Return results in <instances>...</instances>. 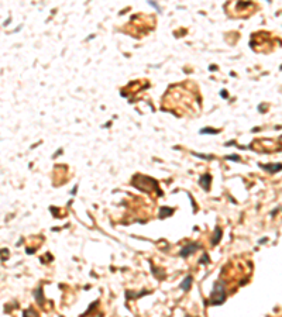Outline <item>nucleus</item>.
Returning <instances> with one entry per match:
<instances>
[{
	"label": "nucleus",
	"instance_id": "obj_1",
	"mask_svg": "<svg viewBox=\"0 0 282 317\" xmlns=\"http://www.w3.org/2000/svg\"><path fill=\"white\" fill-rule=\"evenodd\" d=\"M226 300V290H224V285L223 282H216L213 286V290L210 293V300L206 302V304H212V306H219Z\"/></svg>",
	"mask_w": 282,
	"mask_h": 317
},
{
	"label": "nucleus",
	"instance_id": "obj_2",
	"mask_svg": "<svg viewBox=\"0 0 282 317\" xmlns=\"http://www.w3.org/2000/svg\"><path fill=\"white\" fill-rule=\"evenodd\" d=\"M198 244L196 243H190V244H188L186 247H183L182 249H181V252H179V255L182 258H188L189 255H192L193 252H196V249H198Z\"/></svg>",
	"mask_w": 282,
	"mask_h": 317
},
{
	"label": "nucleus",
	"instance_id": "obj_3",
	"mask_svg": "<svg viewBox=\"0 0 282 317\" xmlns=\"http://www.w3.org/2000/svg\"><path fill=\"white\" fill-rule=\"evenodd\" d=\"M210 180H212V176L209 174H205L199 178V185H200L205 190H209V189H210Z\"/></svg>",
	"mask_w": 282,
	"mask_h": 317
},
{
	"label": "nucleus",
	"instance_id": "obj_4",
	"mask_svg": "<svg viewBox=\"0 0 282 317\" xmlns=\"http://www.w3.org/2000/svg\"><path fill=\"white\" fill-rule=\"evenodd\" d=\"M261 168H264L265 171H268V172H271V174H274V172H278L279 169H282V164H271V165H261Z\"/></svg>",
	"mask_w": 282,
	"mask_h": 317
},
{
	"label": "nucleus",
	"instance_id": "obj_5",
	"mask_svg": "<svg viewBox=\"0 0 282 317\" xmlns=\"http://www.w3.org/2000/svg\"><path fill=\"white\" fill-rule=\"evenodd\" d=\"M220 238H222V228L216 227L214 228V234H213V237H212V245H216L220 241Z\"/></svg>",
	"mask_w": 282,
	"mask_h": 317
},
{
	"label": "nucleus",
	"instance_id": "obj_6",
	"mask_svg": "<svg viewBox=\"0 0 282 317\" xmlns=\"http://www.w3.org/2000/svg\"><path fill=\"white\" fill-rule=\"evenodd\" d=\"M192 281H193L192 276L188 275V276L182 281V283H181V289H182V290H189V287H190V285H192Z\"/></svg>",
	"mask_w": 282,
	"mask_h": 317
},
{
	"label": "nucleus",
	"instance_id": "obj_7",
	"mask_svg": "<svg viewBox=\"0 0 282 317\" xmlns=\"http://www.w3.org/2000/svg\"><path fill=\"white\" fill-rule=\"evenodd\" d=\"M173 213V209L171 207H162L161 209V213H159V217H168Z\"/></svg>",
	"mask_w": 282,
	"mask_h": 317
},
{
	"label": "nucleus",
	"instance_id": "obj_8",
	"mask_svg": "<svg viewBox=\"0 0 282 317\" xmlns=\"http://www.w3.org/2000/svg\"><path fill=\"white\" fill-rule=\"evenodd\" d=\"M35 299H37V302L40 303V304H42V303H44V297H42V289H41V287H38V289H37V292H35Z\"/></svg>",
	"mask_w": 282,
	"mask_h": 317
},
{
	"label": "nucleus",
	"instance_id": "obj_9",
	"mask_svg": "<svg viewBox=\"0 0 282 317\" xmlns=\"http://www.w3.org/2000/svg\"><path fill=\"white\" fill-rule=\"evenodd\" d=\"M23 317H38V314H37L33 309H28V310H25V312L23 313Z\"/></svg>",
	"mask_w": 282,
	"mask_h": 317
},
{
	"label": "nucleus",
	"instance_id": "obj_10",
	"mask_svg": "<svg viewBox=\"0 0 282 317\" xmlns=\"http://www.w3.org/2000/svg\"><path fill=\"white\" fill-rule=\"evenodd\" d=\"M219 134V130H214V128H210V127H206V128H202L200 130V134Z\"/></svg>",
	"mask_w": 282,
	"mask_h": 317
},
{
	"label": "nucleus",
	"instance_id": "obj_11",
	"mask_svg": "<svg viewBox=\"0 0 282 317\" xmlns=\"http://www.w3.org/2000/svg\"><path fill=\"white\" fill-rule=\"evenodd\" d=\"M193 157H198V158H202V159H210L213 158L212 155H205V154H196V152H192Z\"/></svg>",
	"mask_w": 282,
	"mask_h": 317
},
{
	"label": "nucleus",
	"instance_id": "obj_12",
	"mask_svg": "<svg viewBox=\"0 0 282 317\" xmlns=\"http://www.w3.org/2000/svg\"><path fill=\"white\" fill-rule=\"evenodd\" d=\"M226 159H228V161H234V162H238V161H240V157H238V155H227Z\"/></svg>",
	"mask_w": 282,
	"mask_h": 317
},
{
	"label": "nucleus",
	"instance_id": "obj_13",
	"mask_svg": "<svg viewBox=\"0 0 282 317\" xmlns=\"http://www.w3.org/2000/svg\"><path fill=\"white\" fill-rule=\"evenodd\" d=\"M209 262V255L206 252L203 254V257L200 258V264H202V265H205V264H208Z\"/></svg>",
	"mask_w": 282,
	"mask_h": 317
},
{
	"label": "nucleus",
	"instance_id": "obj_14",
	"mask_svg": "<svg viewBox=\"0 0 282 317\" xmlns=\"http://www.w3.org/2000/svg\"><path fill=\"white\" fill-rule=\"evenodd\" d=\"M222 97H224V99L227 97V93H226V90H222Z\"/></svg>",
	"mask_w": 282,
	"mask_h": 317
},
{
	"label": "nucleus",
	"instance_id": "obj_15",
	"mask_svg": "<svg viewBox=\"0 0 282 317\" xmlns=\"http://www.w3.org/2000/svg\"><path fill=\"white\" fill-rule=\"evenodd\" d=\"M61 152H62V149H58V151H57V152H55V155H54V157H58V155H60Z\"/></svg>",
	"mask_w": 282,
	"mask_h": 317
},
{
	"label": "nucleus",
	"instance_id": "obj_16",
	"mask_svg": "<svg viewBox=\"0 0 282 317\" xmlns=\"http://www.w3.org/2000/svg\"><path fill=\"white\" fill-rule=\"evenodd\" d=\"M210 71H212V72H214V71H216V65H212V66H210Z\"/></svg>",
	"mask_w": 282,
	"mask_h": 317
},
{
	"label": "nucleus",
	"instance_id": "obj_17",
	"mask_svg": "<svg viewBox=\"0 0 282 317\" xmlns=\"http://www.w3.org/2000/svg\"><path fill=\"white\" fill-rule=\"evenodd\" d=\"M76 189H78V188H76V186H75V188L72 189V190H71V195H75V192H76Z\"/></svg>",
	"mask_w": 282,
	"mask_h": 317
},
{
	"label": "nucleus",
	"instance_id": "obj_18",
	"mask_svg": "<svg viewBox=\"0 0 282 317\" xmlns=\"http://www.w3.org/2000/svg\"><path fill=\"white\" fill-rule=\"evenodd\" d=\"M186 317H190V316H186Z\"/></svg>",
	"mask_w": 282,
	"mask_h": 317
}]
</instances>
